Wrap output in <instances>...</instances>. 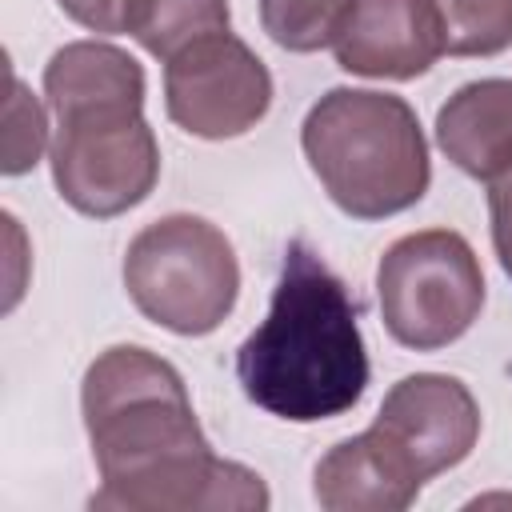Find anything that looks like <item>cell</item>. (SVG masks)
Here are the masks:
<instances>
[{"mask_svg":"<svg viewBox=\"0 0 512 512\" xmlns=\"http://www.w3.org/2000/svg\"><path fill=\"white\" fill-rule=\"evenodd\" d=\"M420 488L424 480L376 428L332 444L312 472V496L328 512H404Z\"/></svg>","mask_w":512,"mask_h":512,"instance_id":"30bf717a","label":"cell"},{"mask_svg":"<svg viewBox=\"0 0 512 512\" xmlns=\"http://www.w3.org/2000/svg\"><path fill=\"white\" fill-rule=\"evenodd\" d=\"M164 108L188 136L232 140L268 116L272 76L240 36L212 32L164 60Z\"/></svg>","mask_w":512,"mask_h":512,"instance_id":"52a82bcc","label":"cell"},{"mask_svg":"<svg viewBox=\"0 0 512 512\" xmlns=\"http://www.w3.org/2000/svg\"><path fill=\"white\" fill-rule=\"evenodd\" d=\"M360 0H260V24L284 52H320L340 40Z\"/></svg>","mask_w":512,"mask_h":512,"instance_id":"4fadbf2b","label":"cell"},{"mask_svg":"<svg viewBox=\"0 0 512 512\" xmlns=\"http://www.w3.org/2000/svg\"><path fill=\"white\" fill-rule=\"evenodd\" d=\"M488 216H492L496 260H500L504 276L512 280V172H504L500 180L488 184Z\"/></svg>","mask_w":512,"mask_h":512,"instance_id":"ac0fdd59","label":"cell"},{"mask_svg":"<svg viewBox=\"0 0 512 512\" xmlns=\"http://www.w3.org/2000/svg\"><path fill=\"white\" fill-rule=\"evenodd\" d=\"M300 148L328 200L352 220L408 212L432 184L420 120L392 92L328 88L300 124Z\"/></svg>","mask_w":512,"mask_h":512,"instance_id":"3957f363","label":"cell"},{"mask_svg":"<svg viewBox=\"0 0 512 512\" xmlns=\"http://www.w3.org/2000/svg\"><path fill=\"white\" fill-rule=\"evenodd\" d=\"M124 288L144 320L176 336H208L236 308L240 260L216 224L172 212L132 236L124 252Z\"/></svg>","mask_w":512,"mask_h":512,"instance_id":"277c9868","label":"cell"},{"mask_svg":"<svg viewBox=\"0 0 512 512\" xmlns=\"http://www.w3.org/2000/svg\"><path fill=\"white\" fill-rule=\"evenodd\" d=\"M372 428L408 460L420 480H432L464 464L476 448L480 404L456 376L412 372L388 388Z\"/></svg>","mask_w":512,"mask_h":512,"instance_id":"ba28073f","label":"cell"},{"mask_svg":"<svg viewBox=\"0 0 512 512\" xmlns=\"http://www.w3.org/2000/svg\"><path fill=\"white\" fill-rule=\"evenodd\" d=\"M56 4L68 20L100 36H136L148 16V0H56Z\"/></svg>","mask_w":512,"mask_h":512,"instance_id":"e0dca14e","label":"cell"},{"mask_svg":"<svg viewBox=\"0 0 512 512\" xmlns=\"http://www.w3.org/2000/svg\"><path fill=\"white\" fill-rule=\"evenodd\" d=\"M52 184L80 216H120L160 180V144L144 108H80L56 116Z\"/></svg>","mask_w":512,"mask_h":512,"instance_id":"8992f818","label":"cell"},{"mask_svg":"<svg viewBox=\"0 0 512 512\" xmlns=\"http://www.w3.org/2000/svg\"><path fill=\"white\" fill-rule=\"evenodd\" d=\"M48 148V116L40 100L24 88V80L12 76L8 84V108H4V176H24L36 168L40 152Z\"/></svg>","mask_w":512,"mask_h":512,"instance_id":"2e32d148","label":"cell"},{"mask_svg":"<svg viewBox=\"0 0 512 512\" xmlns=\"http://www.w3.org/2000/svg\"><path fill=\"white\" fill-rule=\"evenodd\" d=\"M336 64L368 80H416L444 56L436 0H360L332 44Z\"/></svg>","mask_w":512,"mask_h":512,"instance_id":"9c48e42d","label":"cell"},{"mask_svg":"<svg viewBox=\"0 0 512 512\" xmlns=\"http://www.w3.org/2000/svg\"><path fill=\"white\" fill-rule=\"evenodd\" d=\"M228 0H148V16L136 32L140 48L160 64L172 60L192 40L228 32Z\"/></svg>","mask_w":512,"mask_h":512,"instance_id":"5bb4252c","label":"cell"},{"mask_svg":"<svg viewBox=\"0 0 512 512\" xmlns=\"http://www.w3.org/2000/svg\"><path fill=\"white\" fill-rule=\"evenodd\" d=\"M472 504H480V508H484V504H512V496H480V500H472Z\"/></svg>","mask_w":512,"mask_h":512,"instance_id":"d6986e66","label":"cell"},{"mask_svg":"<svg viewBox=\"0 0 512 512\" xmlns=\"http://www.w3.org/2000/svg\"><path fill=\"white\" fill-rule=\"evenodd\" d=\"M448 56H500L512 48V0H436Z\"/></svg>","mask_w":512,"mask_h":512,"instance_id":"9a60e30c","label":"cell"},{"mask_svg":"<svg viewBox=\"0 0 512 512\" xmlns=\"http://www.w3.org/2000/svg\"><path fill=\"white\" fill-rule=\"evenodd\" d=\"M384 328L412 352L456 344L484 308V272L472 244L452 228L408 232L376 264Z\"/></svg>","mask_w":512,"mask_h":512,"instance_id":"5b68a950","label":"cell"},{"mask_svg":"<svg viewBox=\"0 0 512 512\" xmlns=\"http://www.w3.org/2000/svg\"><path fill=\"white\" fill-rule=\"evenodd\" d=\"M52 116L80 108H144V68L116 44L72 40L44 68Z\"/></svg>","mask_w":512,"mask_h":512,"instance_id":"7c38bea8","label":"cell"},{"mask_svg":"<svg viewBox=\"0 0 512 512\" xmlns=\"http://www.w3.org/2000/svg\"><path fill=\"white\" fill-rule=\"evenodd\" d=\"M436 144L472 180L492 184L512 172V80L460 84L436 112Z\"/></svg>","mask_w":512,"mask_h":512,"instance_id":"8fae6325","label":"cell"},{"mask_svg":"<svg viewBox=\"0 0 512 512\" xmlns=\"http://www.w3.org/2000/svg\"><path fill=\"white\" fill-rule=\"evenodd\" d=\"M80 412L100 472L92 508L216 512L268 508L264 480L220 460L192 412L184 376L140 344L104 348L80 384Z\"/></svg>","mask_w":512,"mask_h":512,"instance_id":"6da1fadb","label":"cell"},{"mask_svg":"<svg viewBox=\"0 0 512 512\" xmlns=\"http://www.w3.org/2000/svg\"><path fill=\"white\" fill-rule=\"evenodd\" d=\"M236 380L268 416L316 424L344 416L368 388V348L340 276L292 240L268 316L236 348Z\"/></svg>","mask_w":512,"mask_h":512,"instance_id":"7a4b0ae2","label":"cell"}]
</instances>
